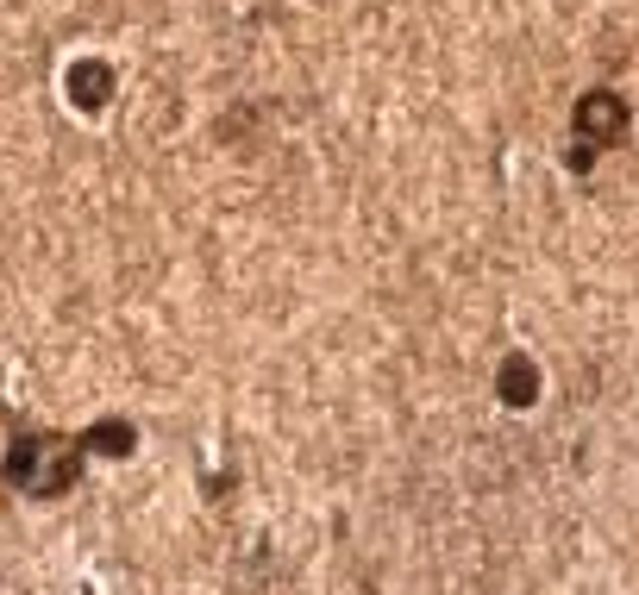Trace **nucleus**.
Listing matches in <instances>:
<instances>
[{"instance_id": "5", "label": "nucleus", "mask_w": 639, "mask_h": 595, "mask_svg": "<svg viewBox=\"0 0 639 595\" xmlns=\"http://www.w3.org/2000/svg\"><path fill=\"white\" fill-rule=\"evenodd\" d=\"M88 451H101V458H126V451H132V426L126 420H101L88 433Z\"/></svg>"}, {"instance_id": "6", "label": "nucleus", "mask_w": 639, "mask_h": 595, "mask_svg": "<svg viewBox=\"0 0 639 595\" xmlns=\"http://www.w3.org/2000/svg\"><path fill=\"white\" fill-rule=\"evenodd\" d=\"M38 458H44V445H32V439H19V445H13V458H7V483H19V489H32V476H38Z\"/></svg>"}, {"instance_id": "3", "label": "nucleus", "mask_w": 639, "mask_h": 595, "mask_svg": "<svg viewBox=\"0 0 639 595\" xmlns=\"http://www.w3.org/2000/svg\"><path fill=\"white\" fill-rule=\"evenodd\" d=\"M69 101H76V107H107V69L101 63H76V69H69Z\"/></svg>"}, {"instance_id": "1", "label": "nucleus", "mask_w": 639, "mask_h": 595, "mask_svg": "<svg viewBox=\"0 0 639 595\" xmlns=\"http://www.w3.org/2000/svg\"><path fill=\"white\" fill-rule=\"evenodd\" d=\"M627 126V107L614 101V94H589V101L577 107V138H589V145H602V138H614Z\"/></svg>"}, {"instance_id": "2", "label": "nucleus", "mask_w": 639, "mask_h": 595, "mask_svg": "<svg viewBox=\"0 0 639 595\" xmlns=\"http://www.w3.org/2000/svg\"><path fill=\"white\" fill-rule=\"evenodd\" d=\"M495 389H502V401H508V408H533V401H539V364L514 351L508 364L495 370Z\"/></svg>"}, {"instance_id": "4", "label": "nucleus", "mask_w": 639, "mask_h": 595, "mask_svg": "<svg viewBox=\"0 0 639 595\" xmlns=\"http://www.w3.org/2000/svg\"><path fill=\"white\" fill-rule=\"evenodd\" d=\"M69 483H76V458H69V451H51V445H44L32 489H38V495H57V489H69Z\"/></svg>"}]
</instances>
